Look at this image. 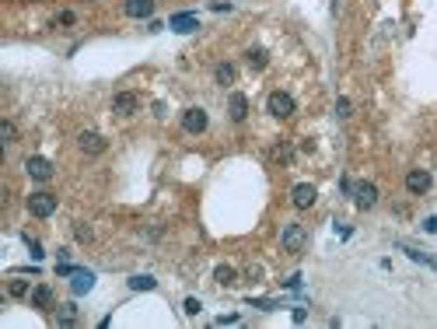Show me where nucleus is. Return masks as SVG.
I'll return each instance as SVG.
<instances>
[{"label":"nucleus","mask_w":437,"mask_h":329,"mask_svg":"<svg viewBox=\"0 0 437 329\" xmlns=\"http://www.w3.org/2000/svg\"><path fill=\"white\" fill-rule=\"evenodd\" d=\"M77 144H80V151H84V154H101V151H105V137L91 133V130H88V133H80Z\"/></svg>","instance_id":"f8f14e48"},{"label":"nucleus","mask_w":437,"mask_h":329,"mask_svg":"<svg viewBox=\"0 0 437 329\" xmlns=\"http://www.w3.org/2000/svg\"><path fill=\"white\" fill-rule=\"evenodd\" d=\"M214 280H217L220 287H231V284L238 280V270H235V266H227V263H220L217 270H214Z\"/></svg>","instance_id":"f3484780"},{"label":"nucleus","mask_w":437,"mask_h":329,"mask_svg":"<svg viewBox=\"0 0 437 329\" xmlns=\"http://www.w3.org/2000/svg\"><path fill=\"white\" fill-rule=\"evenodd\" d=\"M49 305H53V287L49 284L32 287V308H49Z\"/></svg>","instance_id":"dca6fc26"},{"label":"nucleus","mask_w":437,"mask_h":329,"mask_svg":"<svg viewBox=\"0 0 437 329\" xmlns=\"http://www.w3.org/2000/svg\"><path fill=\"white\" fill-rule=\"evenodd\" d=\"M137 105H140V98L133 95V91H119V95L112 98V112H116V116H130V112H137Z\"/></svg>","instance_id":"9d476101"},{"label":"nucleus","mask_w":437,"mask_h":329,"mask_svg":"<svg viewBox=\"0 0 437 329\" xmlns=\"http://www.w3.org/2000/svg\"><path fill=\"white\" fill-rule=\"evenodd\" d=\"M315 196H318V189L311 186V182H298V186L290 189V200H294L298 210H308V207L315 203Z\"/></svg>","instance_id":"6e6552de"},{"label":"nucleus","mask_w":437,"mask_h":329,"mask_svg":"<svg viewBox=\"0 0 437 329\" xmlns=\"http://www.w3.org/2000/svg\"><path fill=\"white\" fill-rule=\"evenodd\" d=\"M126 14L130 18H151L154 14V0H126Z\"/></svg>","instance_id":"4468645a"},{"label":"nucleus","mask_w":437,"mask_h":329,"mask_svg":"<svg viewBox=\"0 0 437 329\" xmlns=\"http://www.w3.org/2000/svg\"><path fill=\"white\" fill-rule=\"evenodd\" d=\"M353 203H357V210H371L378 203V186L374 182H360L353 189Z\"/></svg>","instance_id":"1a4fd4ad"},{"label":"nucleus","mask_w":437,"mask_h":329,"mask_svg":"<svg viewBox=\"0 0 437 329\" xmlns=\"http://www.w3.org/2000/svg\"><path fill=\"white\" fill-rule=\"evenodd\" d=\"M301 280H304V277H301V273H294V277H287V280H283V287L298 291V287H301Z\"/></svg>","instance_id":"473e14b6"},{"label":"nucleus","mask_w":437,"mask_h":329,"mask_svg":"<svg viewBox=\"0 0 437 329\" xmlns=\"http://www.w3.org/2000/svg\"><path fill=\"white\" fill-rule=\"evenodd\" d=\"M308 319V308H294V322H304Z\"/></svg>","instance_id":"e433bc0d"},{"label":"nucleus","mask_w":437,"mask_h":329,"mask_svg":"<svg viewBox=\"0 0 437 329\" xmlns=\"http://www.w3.org/2000/svg\"><path fill=\"white\" fill-rule=\"evenodd\" d=\"M182 308H185V315H199L203 305H199V298H185V305H182Z\"/></svg>","instance_id":"a878e982"},{"label":"nucleus","mask_w":437,"mask_h":329,"mask_svg":"<svg viewBox=\"0 0 437 329\" xmlns=\"http://www.w3.org/2000/svg\"><path fill=\"white\" fill-rule=\"evenodd\" d=\"M91 287H95V273L91 270H77L74 273V280H70V291H74V294H88Z\"/></svg>","instance_id":"ddd939ff"},{"label":"nucleus","mask_w":437,"mask_h":329,"mask_svg":"<svg viewBox=\"0 0 437 329\" xmlns=\"http://www.w3.org/2000/svg\"><path fill=\"white\" fill-rule=\"evenodd\" d=\"M0 130H4V147H11V144L18 140V130H14V123H11V119H4V123H0Z\"/></svg>","instance_id":"5701e85b"},{"label":"nucleus","mask_w":437,"mask_h":329,"mask_svg":"<svg viewBox=\"0 0 437 329\" xmlns=\"http://www.w3.org/2000/svg\"><path fill=\"white\" fill-rule=\"evenodd\" d=\"M350 109H353V105H350V98H339V102H336V116H339V119L350 116Z\"/></svg>","instance_id":"cd10ccee"},{"label":"nucleus","mask_w":437,"mask_h":329,"mask_svg":"<svg viewBox=\"0 0 437 329\" xmlns=\"http://www.w3.org/2000/svg\"><path fill=\"white\" fill-rule=\"evenodd\" d=\"M74 322H77V305H74V301L60 305V312H56V326H74Z\"/></svg>","instance_id":"a211bd4d"},{"label":"nucleus","mask_w":437,"mask_h":329,"mask_svg":"<svg viewBox=\"0 0 437 329\" xmlns=\"http://www.w3.org/2000/svg\"><path fill=\"white\" fill-rule=\"evenodd\" d=\"M227 116L235 119V123H241V119L248 116V98L241 95V91H231V98H227Z\"/></svg>","instance_id":"9b49d317"},{"label":"nucleus","mask_w":437,"mask_h":329,"mask_svg":"<svg viewBox=\"0 0 437 329\" xmlns=\"http://www.w3.org/2000/svg\"><path fill=\"white\" fill-rule=\"evenodd\" d=\"M280 242H283V249L287 252H301L308 245V231H304V224H287L283 235H280Z\"/></svg>","instance_id":"7ed1b4c3"},{"label":"nucleus","mask_w":437,"mask_h":329,"mask_svg":"<svg viewBox=\"0 0 437 329\" xmlns=\"http://www.w3.org/2000/svg\"><path fill=\"white\" fill-rule=\"evenodd\" d=\"M399 252H406L413 263H423V266H430V270H437V259L434 256H427L423 249H413V245H406V242H399Z\"/></svg>","instance_id":"2eb2a0df"},{"label":"nucleus","mask_w":437,"mask_h":329,"mask_svg":"<svg viewBox=\"0 0 437 329\" xmlns=\"http://www.w3.org/2000/svg\"><path fill=\"white\" fill-rule=\"evenodd\" d=\"M339 189H343V193L350 196V193H353V189H357V186H353V182H350V179H346V175H343V179H339Z\"/></svg>","instance_id":"72a5a7b5"},{"label":"nucleus","mask_w":437,"mask_h":329,"mask_svg":"<svg viewBox=\"0 0 437 329\" xmlns=\"http://www.w3.org/2000/svg\"><path fill=\"white\" fill-rule=\"evenodd\" d=\"M430 186H434V179H430V172H427V168H413V172L406 175V189H409L413 196L427 193Z\"/></svg>","instance_id":"0eeeda50"},{"label":"nucleus","mask_w":437,"mask_h":329,"mask_svg":"<svg viewBox=\"0 0 437 329\" xmlns=\"http://www.w3.org/2000/svg\"><path fill=\"white\" fill-rule=\"evenodd\" d=\"M266 63H269V53L266 49H248V67L252 70H266Z\"/></svg>","instance_id":"412c9836"},{"label":"nucleus","mask_w":437,"mask_h":329,"mask_svg":"<svg viewBox=\"0 0 437 329\" xmlns=\"http://www.w3.org/2000/svg\"><path fill=\"white\" fill-rule=\"evenodd\" d=\"M214 322H217V326H235V322H238V315H235V312H231V315H217Z\"/></svg>","instance_id":"2f4dec72"},{"label":"nucleus","mask_w":437,"mask_h":329,"mask_svg":"<svg viewBox=\"0 0 437 329\" xmlns=\"http://www.w3.org/2000/svg\"><path fill=\"white\" fill-rule=\"evenodd\" d=\"M423 231H430V235H437V217H427V221H423Z\"/></svg>","instance_id":"c9c22d12"},{"label":"nucleus","mask_w":437,"mask_h":329,"mask_svg":"<svg viewBox=\"0 0 437 329\" xmlns=\"http://www.w3.org/2000/svg\"><path fill=\"white\" fill-rule=\"evenodd\" d=\"M28 214L32 217H53L56 214V196L53 193H32L28 196Z\"/></svg>","instance_id":"f257e3e1"},{"label":"nucleus","mask_w":437,"mask_h":329,"mask_svg":"<svg viewBox=\"0 0 437 329\" xmlns=\"http://www.w3.org/2000/svg\"><path fill=\"white\" fill-rule=\"evenodd\" d=\"M182 126H185V133H203V130L210 126V116H206V109H199V105L185 109V112H182Z\"/></svg>","instance_id":"20e7f679"},{"label":"nucleus","mask_w":437,"mask_h":329,"mask_svg":"<svg viewBox=\"0 0 437 329\" xmlns=\"http://www.w3.org/2000/svg\"><path fill=\"white\" fill-rule=\"evenodd\" d=\"M126 284H130V291H154L158 287V280H154L151 273H137V277H130Z\"/></svg>","instance_id":"6ab92c4d"},{"label":"nucleus","mask_w":437,"mask_h":329,"mask_svg":"<svg viewBox=\"0 0 437 329\" xmlns=\"http://www.w3.org/2000/svg\"><path fill=\"white\" fill-rule=\"evenodd\" d=\"M210 7H214V11H217V14H224V11H231V4H227V0H214V4H210Z\"/></svg>","instance_id":"f704fd0d"},{"label":"nucleus","mask_w":437,"mask_h":329,"mask_svg":"<svg viewBox=\"0 0 437 329\" xmlns=\"http://www.w3.org/2000/svg\"><path fill=\"white\" fill-rule=\"evenodd\" d=\"M168 28H172V32H179V35H189V32H196V28H199V14H193V11L172 14V18H168Z\"/></svg>","instance_id":"423d86ee"},{"label":"nucleus","mask_w":437,"mask_h":329,"mask_svg":"<svg viewBox=\"0 0 437 329\" xmlns=\"http://www.w3.org/2000/svg\"><path fill=\"white\" fill-rule=\"evenodd\" d=\"M248 305H256V308H262V312H277L280 308L277 301H269V298H248Z\"/></svg>","instance_id":"b1692460"},{"label":"nucleus","mask_w":437,"mask_h":329,"mask_svg":"<svg viewBox=\"0 0 437 329\" xmlns=\"http://www.w3.org/2000/svg\"><path fill=\"white\" fill-rule=\"evenodd\" d=\"M74 273H77V266H70L67 259H60V263H56V277H74Z\"/></svg>","instance_id":"bb28decb"},{"label":"nucleus","mask_w":437,"mask_h":329,"mask_svg":"<svg viewBox=\"0 0 437 329\" xmlns=\"http://www.w3.org/2000/svg\"><path fill=\"white\" fill-rule=\"evenodd\" d=\"M25 245H28V249H32V259H35V263H39L42 256H46V252H42V245H39V242H35V238H32V235H25Z\"/></svg>","instance_id":"393cba45"},{"label":"nucleus","mask_w":437,"mask_h":329,"mask_svg":"<svg viewBox=\"0 0 437 329\" xmlns=\"http://www.w3.org/2000/svg\"><path fill=\"white\" fill-rule=\"evenodd\" d=\"M74 21H77L74 11H60V14H56V25H74Z\"/></svg>","instance_id":"c756f323"},{"label":"nucleus","mask_w":437,"mask_h":329,"mask_svg":"<svg viewBox=\"0 0 437 329\" xmlns=\"http://www.w3.org/2000/svg\"><path fill=\"white\" fill-rule=\"evenodd\" d=\"M25 172H28V179H35V182H49L53 179V161L42 158V154H32L25 161Z\"/></svg>","instance_id":"f03ea898"},{"label":"nucleus","mask_w":437,"mask_h":329,"mask_svg":"<svg viewBox=\"0 0 437 329\" xmlns=\"http://www.w3.org/2000/svg\"><path fill=\"white\" fill-rule=\"evenodd\" d=\"M266 109H269V116L287 119V116H294V98L287 95V91H273L269 102H266Z\"/></svg>","instance_id":"39448f33"},{"label":"nucleus","mask_w":437,"mask_h":329,"mask_svg":"<svg viewBox=\"0 0 437 329\" xmlns=\"http://www.w3.org/2000/svg\"><path fill=\"white\" fill-rule=\"evenodd\" d=\"M7 294H11V298H32V291H28L25 280H11V284H7Z\"/></svg>","instance_id":"4be33fe9"},{"label":"nucleus","mask_w":437,"mask_h":329,"mask_svg":"<svg viewBox=\"0 0 437 329\" xmlns=\"http://www.w3.org/2000/svg\"><path fill=\"white\" fill-rule=\"evenodd\" d=\"M235 78H238V67H235V63H220V67H217V84L231 88V84H235Z\"/></svg>","instance_id":"aec40b11"},{"label":"nucleus","mask_w":437,"mask_h":329,"mask_svg":"<svg viewBox=\"0 0 437 329\" xmlns=\"http://www.w3.org/2000/svg\"><path fill=\"white\" fill-rule=\"evenodd\" d=\"M74 235H77V242H91V228H88V224H77Z\"/></svg>","instance_id":"7c9ffc66"},{"label":"nucleus","mask_w":437,"mask_h":329,"mask_svg":"<svg viewBox=\"0 0 437 329\" xmlns=\"http://www.w3.org/2000/svg\"><path fill=\"white\" fill-rule=\"evenodd\" d=\"M273 158H277V161H290V147H287V144H277V147H273Z\"/></svg>","instance_id":"c85d7f7f"}]
</instances>
